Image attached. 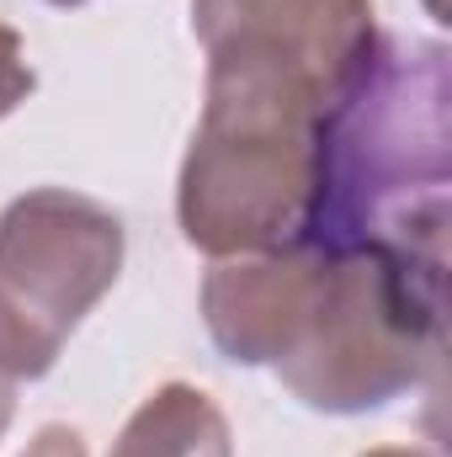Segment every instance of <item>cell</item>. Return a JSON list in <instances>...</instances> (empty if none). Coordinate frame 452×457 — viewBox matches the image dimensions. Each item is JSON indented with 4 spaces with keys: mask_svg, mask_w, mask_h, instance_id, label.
Here are the masks:
<instances>
[{
    "mask_svg": "<svg viewBox=\"0 0 452 457\" xmlns=\"http://www.w3.org/2000/svg\"><path fill=\"white\" fill-rule=\"evenodd\" d=\"M113 457H234V436L203 388L160 383L117 431Z\"/></svg>",
    "mask_w": 452,
    "mask_h": 457,
    "instance_id": "8992f818",
    "label": "cell"
},
{
    "mask_svg": "<svg viewBox=\"0 0 452 457\" xmlns=\"http://www.w3.org/2000/svg\"><path fill=\"white\" fill-rule=\"evenodd\" d=\"M448 48L383 37L325 133V197L309 245H383L448 271Z\"/></svg>",
    "mask_w": 452,
    "mask_h": 457,
    "instance_id": "3957f363",
    "label": "cell"
},
{
    "mask_svg": "<svg viewBox=\"0 0 452 457\" xmlns=\"http://www.w3.org/2000/svg\"><path fill=\"white\" fill-rule=\"evenodd\" d=\"M362 457H437V453H426V447H372Z\"/></svg>",
    "mask_w": 452,
    "mask_h": 457,
    "instance_id": "9c48e42d",
    "label": "cell"
},
{
    "mask_svg": "<svg viewBox=\"0 0 452 457\" xmlns=\"http://www.w3.org/2000/svg\"><path fill=\"white\" fill-rule=\"evenodd\" d=\"M203 54V117L176 181L187 245L213 261L309 245L325 197V133L346 96L272 54Z\"/></svg>",
    "mask_w": 452,
    "mask_h": 457,
    "instance_id": "7a4b0ae2",
    "label": "cell"
},
{
    "mask_svg": "<svg viewBox=\"0 0 452 457\" xmlns=\"http://www.w3.org/2000/svg\"><path fill=\"white\" fill-rule=\"evenodd\" d=\"M11 415H16V378L0 372V436L11 431Z\"/></svg>",
    "mask_w": 452,
    "mask_h": 457,
    "instance_id": "ba28073f",
    "label": "cell"
},
{
    "mask_svg": "<svg viewBox=\"0 0 452 457\" xmlns=\"http://www.w3.org/2000/svg\"><path fill=\"white\" fill-rule=\"evenodd\" d=\"M128 234L107 203L32 187L0 213V372L43 378L80 320L113 293Z\"/></svg>",
    "mask_w": 452,
    "mask_h": 457,
    "instance_id": "277c9868",
    "label": "cell"
},
{
    "mask_svg": "<svg viewBox=\"0 0 452 457\" xmlns=\"http://www.w3.org/2000/svg\"><path fill=\"white\" fill-rule=\"evenodd\" d=\"M442 266L383 245H293L229 255L203 277V325L239 367L320 415H367L410 394L442 356Z\"/></svg>",
    "mask_w": 452,
    "mask_h": 457,
    "instance_id": "6da1fadb",
    "label": "cell"
},
{
    "mask_svg": "<svg viewBox=\"0 0 452 457\" xmlns=\"http://www.w3.org/2000/svg\"><path fill=\"white\" fill-rule=\"evenodd\" d=\"M32 86H38V75H32V64H27V43H21L16 27L0 21V117L16 112V107L32 96Z\"/></svg>",
    "mask_w": 452,
    "mask_h": 457,
    "instance_id": "52a82bcc",
    "label": "cell"
},
{
    "mask_svg": "<svg viewBox=\"0 0 452 457\" xmlns=\"http://www.w3.org/2000/svg\"><path fill=\"white\" fill-rule=\"evenodd\" d=\"M192 32L203 48H250L304 64L340 96L383 43L372 0H192Z\"/></svg>",
    "mask_w": 452,
    "mask_h": 457,
    "instance_id": "5b68a950",
    "label": "cell"
},
{
    "mask_svg": "<svg viewBox=\"0 0 452 457\" xmlns=\"http://www.w3.org/2000/svg\"><path fill=\"white\" fill-rule=\"evenodd\" d=\"M48 5H86V0H48Z\"/></svg>",
    "mask_w": 452,
    "mask_h": 457,
    "instance_id": "30bf717a",
    "label": "cell"
}]
</instances>
